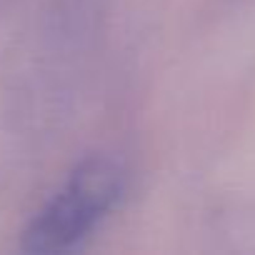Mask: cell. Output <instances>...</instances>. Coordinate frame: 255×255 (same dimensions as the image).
I'll use <instances>...</instances> for the list:
<instances>
[{
  "instance_id": "cell-1",
  "label": "cell",
  "mask_w": 255,
  "mask_h": 255,
  "mask_svg": "<svg viewBox=\"0 0 255 255\" xmlns=\"http://www.w3.org/2000/svg\"><path fill=\"white\" fill-rule=\"evenodd\" d=\"M120 193V173L103 158H90L73 173L65 190L33 220L23 248L28 253H58L75 245L113 208Z\"/></svg>"
}]
</instances>
